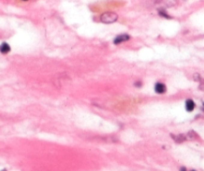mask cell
Returning a JSON list of instances; mask_svg holds the SVG:
<instances>
[{"label": "cell", "instance_id": "1", "mask_svg": "<svg viewBox=\"0 0 204 171\" xmlns=\"http://www.w3.org/2000/svg\"><path fill=\"white\" fill-rule=\"evenodd\" d=\"M118 20V15L115 12H105L100 15V21L105 24H111Z\"/></svg>", "mask_w": 204, "mask_h": 171}, {"label": "cell", "instance_id": "2", "mask_svg": "<svg viewBox=\"0 0 204 171\" xmlns=\"http://www.w3.org/2000/svg\"><path fill=\"white\" fill-rule=\"evenodd\" d=\"M129 39H130V36H129L128 34H120L118 36H116L115 39H114V44H121L123 43V42H126L128 41Z\"/></svg>", "mask_w": 204, "mask_h": 171}, {"label": "cell", "instance_id": "3", "mask_svg": "<svg viewBox=\"0 0 204 171\" xmlns=\"http://www.w3.org/2000/svg\"><path fill=\"white\" fill-rule=\"evenodd\" d=\"M154 90L156 93H158V94H163V93L166 92V86H165L164 83H161V82H157L155 84L154 86Z\"/></svg>", "mask_w": 204, "mask_h": 171}, {"label": "cell", "instance_id": "4", "mask_svg": "<svg viewBox=\"0 0 204 171\" xmlns=\"http://www.w3.org/2000/svg\"><path fill=\"white\" fill-rule=\"evenodd\" d=\"M11 51V47L7 42H2L0 44V53L2 54H7Z\"/></svg>", "mask_w": 204, "mask_h": 171}, {"label": "cell", "instance_id": "5", "mask_svg": "<svg viewBox=\"0 0 204 171\" xmlns=\"http://www.w3.org/2000/svg\"><path fill=\"white\" fill-rule=\"evenodd\" d=\"M195 102L192 100V99H187L185 102V108H186V110L188 111V112H191V111H193L194 110V108H195Z\"/></svg>", "mask_w": 204, "mask_h": 171}, {"label": "cell", "instance_id": "6", "mask_svg": "<svg viewBox=\"0 0 204 171\" xmlns=\"http://www.w3.org/2000/svg\"><path fill=\"white\" fill-rule=\"evenodd\" d=\"M172 138H173V140L175 141V142H177V143H181V142H183V141H185L186 139H187L185 135H183V134L172 135Z\"/></svg>", "mask_w": 204, "mask_h": 171}, {"label": "cell", "instance_id": "7", "mask_svg": "<svg viewBox=\"0 0 204 171\" xmlns=\"http://www.w3.org/2000/svg\"><path fill=\"white\" fill-rule=\"evenodd\" d=\"M197 134L195 133L194 131H190L189 133L187 134V136H186V138H189V139H195V138H197Z\"/></svg>", "mask_w": 204, "mask_h": 171}, {"label": "cell", "instance_id": "8", "mask_svg": "<svg viewBox=\"0 0 204 171\" xmlns=\"http://www.w3.org/2000/svg\"><path fill=\"white\" fill-rule=\"evenodd\" d=\"M159 14L162 15V16H164V17H166V18H170L169 15H168V14H167L166 12H165L164 10H160V11H159Z\"/></svg>", "mask_w": 204, "mask_h": 171}, {"label": "cell", "instance_id": "9", "mask_svg": "<svg viewBox=\"0 0 204 171\" xmlns=\"http://www.w3.org/2000/svg\"><path fill=\"white\" fill-rule=\"evenodd\" d=\"M135 85H136L137 87H140L141 85H142V82H140V81H137V83H135Z\"/></svg>", "mask_w": 204, "mask_h": 171}, {"label": "cell", "instance_id": "10", "mask_svg": "<svg viewBox=\"0 0 204 171\" xmlns=\"http://www.w3.org/2000/svg\"><path fill=\"white\" fill-rule=\"evenodd\" d=\"M180 171H187V169H186L185 167H181L180 168Z\"/></svg>", "mask_w": 204, "mask_h": 171}, {"label": "cell", "instance_id": "11", "mask_svg": "<svg viewBox=\"0 0 204 171\" xmlns=\"http://www.w3.org/2000/svg\"><path fill=\"white\" fill-rule=\"evenodd\" d=\"M1 171H7V170H6V169H2Z\"/></svg>", "mask_w": 204, "mask_h": 171}, {"label": "cell", "instance_id": "12", "mask_svg": "<svg viewBox=\"0 0 204 171\" xmlns=\"http://www.w3.org/2000/svg\"><path fill=\"white\" fill-rule=\"evenodd\" d=\"M23 1H27V0H23Z\"/></svg>", "mask_w": 204, "mask_h": 171}, {"label": "cell", "instance_id": "13", "mask_svg": "<svg viewBox=\"0 0 204 171\" xmlns=\"http://www.w3.org/2000/svg\"><path fill=\"white\" fill-rule=\"evenodd\" d=\"M190 171H195V170H190Z\"/></svg>", "mask_w": 204, "mask_h": 171}]
</instances>
